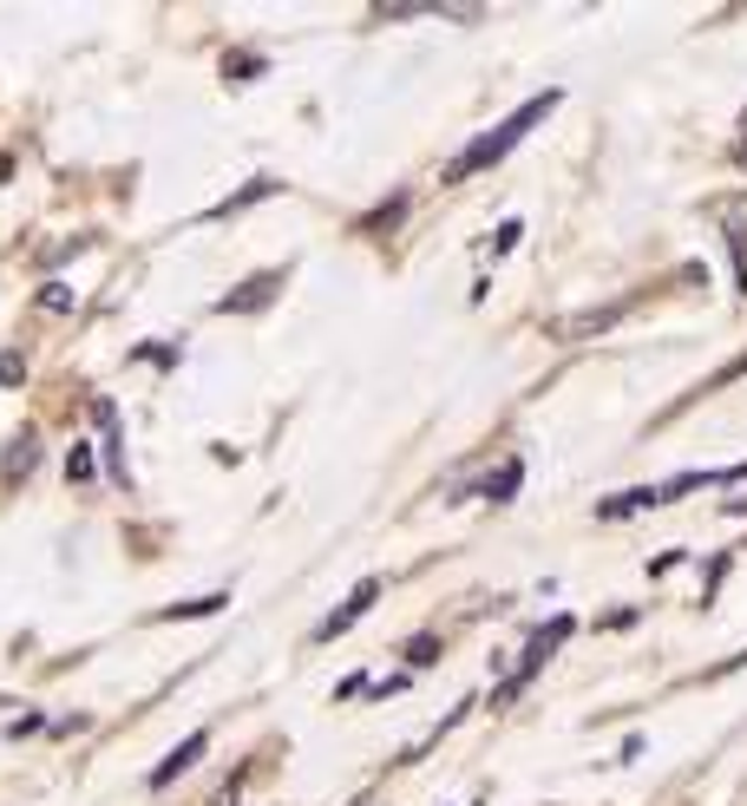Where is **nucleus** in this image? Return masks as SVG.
I'll list each match as a JSON object with an SVG mask.
<instances>
[{
	"label": "nucleus",
	"mask_w": 747,
	"mask_h": 806,
	"mask_svg": "<svg viewBox=\"0 0 747 806\" xmlns=\"http://www.w3.org/2000/svg\"><path fill=\"white\" fill-rule=\"evenodd\" d=\"M643 505H663V492H656V486H630L623 499H604L597 518H630V512H643Z\"/></svg>",
	"instance_id": "nucleus-5"
},
{
	"label": "nucleus",
	"mask_w": 747,
	"mask_h": 806,
	"mask_svg": "<svg viewBox=\"0 0 747 806\" xmlns=\"http://www.w3.org/2000/svg\"><path fill=\"white\" fill-rule=\"evenodd\" d=\"M203 741H210V735H190V741H184V748H177L171 761H157V768H151V787H171V781H177L184 768H197V755H203Z\"/></svg>",
	"instance_id": "nucleus-4"
},
{
	"label": "nucleus",
	"mask_w": 747,
	"mask_h": 806,
	"mask_svg": "<svg viewBox=\"0 0 747 806\" xmlns=\"http://www.w3.org/2000/svg\"><path fill=\"white\" fill-rule=\"evenodd\" d=\"M13 381H26V361L20 354H0V387H13Z\"/></svg>",
	"instance_id": "nucleus-10"
},
{
	"label": "nucleus",
	"mask_w": 747,
	"mask_h": 806,
	"mask_svg": "<svg viewBox=\"0 0 747 806\" xmlns=\"http://www.w3.org/2000/svg\"><path fill=\"white\" fill-rule=\"evenodd\" d=\"M39 308H46V315H66V308H72V289H66V282H46V289H39Z\"/></svg>",
	"instance_id": "nucleus-8"
},
{
	"label": "nucleus",
	"mask_w": 747,
	"mask_h": 806,
	"mask_svg": "<svg viewBox=\"0 0 747 806\" xmlns=\"http://www.w3.org/2000/svg\"><path fill=\"white\" fill-rule=\"evenodd\" d=\"M26 466H33V440H26V433H20V446H13V453H7V472H26Z\"/></svg>",
	"instance_id": "nucleus-9"
},
{
	"label": "nucleus",
	"mask_w": 747,
	"mask_h": 806,
	"mask_svg": "<svg viewBox=\"0 0 747 806\" xmlns=\"http://www.w3.org/2000/svg\"><path fill=\"white\" fill-rule=\"evenodd\" d=\"M269 190H276V177H256V184H249V190H236V197H230L217 217H230V210H243V203H256V197H269Z\"/></svg>",
	"instance_id": "nucleus-7"
},
{
	"label": "nucleus",
	"mask_w": 747,
	"mask_h": 806,
	"mask_svg": "<svg viewBox=\"0 0 747 806\" xmlns=\"http://www.w3.org/2000/svg\"><path fill=\"white\" fill-rule=\"evenodd\" d=\"M223 604H230V591H210V597H197V604H171L164 617H171V623H177V617H210V610H223Z\"/></svg>",
	"instance_id": "nucleus-6"
},
{
	"label": "nucleus",
	"mask_w": 747,
	"mask_h": 806,
	"mask_svg": "<svg viewBox=\"0 0 747 806\" xmlns=\"http://www.w3.org/2000/svg\"><path fill=\"white\" fill-rule=\"evenodd\" d=\"M374 597H381V577H367V584H354V597H348V604H341V610H335V617H328V623H322L315 636H322V643H335L341 630H354V623H361V617L374 610Z\"/></svg>",
	"instance_id": "nucleus-3"
},
{
	"label": "nucleus",
	"mask_w": 747,
	"mask_h": 806,
	"mask_svg": "<svg viewBox=\"0 0 747 806\" xmlns=\"http://www.w3.org/2000/svg\"><path fill=\"white\" fill-rule=\"evenodd\" d=\"M276 295H282V269H262V276H249L243 289H230L217 308H223V315H256V308H269Z\"/></svg>",
	"instance_id": "nucleus-2"
},
{
	"label": "nucleus",
	"mask_w": 747,
	"mask_h": 806,
	"mask_svg": "<svg viewBox=\"0 0 747 806\" xmlns=\"http://www.w3.org/2000/svg\"><path fill=\"white\" fill-rule=\"evenodd\" d=\"M551 105H558V92H545V98H532V105H518V112H512V118H505L499 131H486V138H472V144H466V151L453 157V171H446V184H466V177H472L479 164H499V157H505V151H512V144H518V138H525V131H532V125H538L545 112H551Z\"/></svg>",
	"instance_id": "nucleus-1"
}]
</instances>
